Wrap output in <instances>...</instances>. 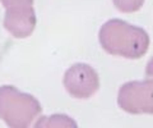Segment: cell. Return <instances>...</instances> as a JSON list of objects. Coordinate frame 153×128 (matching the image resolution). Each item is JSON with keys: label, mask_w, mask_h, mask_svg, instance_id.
<instances>
[{"label": "cell", "mask_w": 153, "mask_h": 128, "mask_svg": "<svg viewBox=\"0 0 153 128\" xmlns=\"http://www.w3.org/2000/svg\"><path fill=\"white\" fill-rule=\"evenodd\" d=\"M41 104L14 86L0 87V119L10 128H27L41 114Z\"/></svg>", "instance_id": "7a4b0ae2"}, {"label": "cell", "mask_w": 153, "mask_h": 128, "mask_svg": "<svg viewBox=\"0 0 153 128\" xmlns=\"http://www.w3.org/2000/svg\"><path fill=\"white\" fill-rule=\"evenodd\" d=\"M37 23L32 5H18L7 8L4 16V28L16 39H26L35 31Z\"/></svg>", "instance_id": "5b68a950"}, {"label": "cell", "mask_w": 153, "mask_h": 128, "mask_svg": "<svg viewBox=\"0 0 153 128\" xmlns=\"http://www.w3.org/2000/svg\"><path fill=\"white\" fill-rule=\"evenodd\" d=\"M4 8L18 7V5H32L33 0H0Z\"/></svg>", "instance_id": "ba28073f"}, {"label": "cell", "mask_w": 153, "mask_h": 128, "mask_svg": "<svg viewBox=\"0 0 153 128\" xmlns=\"http://www.w3.org/2000/svg\"><path fill=\"white\" fill-rule=\"evenodd\" d=\"M64 87L75 99H89L100 88L98 74L91 65L76 63L65 72Z\"/></svg>", "instance_id": "277c9868"}, {"label": "cell", "mask_w": 153, "mask_h": 128, "mask_svg": "<svg viewBox=\"0 0 153 128\" xmlns=\"http://www.w3.org/2000/svg\"><path fill=\"white\" fill-rule=\"evenodd\" d=\"M117 104L130 114H153V78L124 83L119 90Z\"/></svg>", "instance_id": "3957f363"}, {"label": "cell", "mask_w": 153, "mask_h": 128, "mask_svg": "<svg viewBox=\"0 0 153 128\" xmlns=\"http://www.w3.org/2000/svg\"><path fill=\"white\" fill-rule=\"evenodd\" d=\"M35 127H44V128H75L76 122H74L70 117L64 114H54L50 117H42L36 123Z\"/></svg>", "instance_id": "8992f818"}, {"label": "cell", "mask_w": 153, "mask_h": 128, "mask_svg": "<svg viewBox=\"0 0 153 128\" xmlns=\"http://www.w3.org/2000/svg\"><path fill=\"white\" fill-rule=\"evenodd\" d=\"M98 39L106 53L128 59L142 58L149 47L147 31L123 19H110L103 23Z\"/></svg>", "instance_id": "6da1fadb"}, {"label": "cell", "mask_w": 153, "mask_h": 128, "mask_svg": "<svg viewBox=\"0 0 153 128\" xmlns=\"http://www.w3.org/2000/svg\"><path fill=\"white\" fill-rule=\"evenodd\" d=\"M112 1L115 8L123 13L138 12L144 4V0H112Z\"/></svg>", "instance_id": "52a82bcc"}, {"label": "cell", "mask_w": 153, "mask_h": 128, "mask_svg": "<svg viewBox=\"0 0 153 128\" xmlns=\"http://www.w3.org/2000/svg\"><path fill=\"white\" fill-rule=\"evenodd\" d=\"M146 76L149 78H153V56L149 59V61L147 63L146 67Z\"/></svg>", "instance_id": "9c48e42d"}]
</instances>
